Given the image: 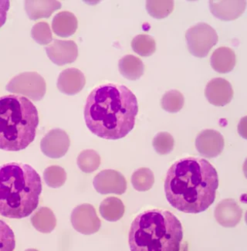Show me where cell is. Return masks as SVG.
I'll use <instances>...</instances> for the list:
<instances>
[{
	"label": "cell",
	"mask_w": 247,
	"mask_h": 251,
	"mask_svg": "<svg viewBox=\"0 0 247 251\" xmlns=\"http://www.w3.org/2000/svg\"><path fill=\"white\" fill-rule=\"evenodd\" d=\"M138 112L136 96L122 84L97 87L87 97L84 120L88 129L100 138L118 140L134 128Z\"/></svg>",
	"instance_id": "obj_1"
},
{
	"label": "cell",
	"mask_w": 247,
	"mask_h": 251,
	"mask_svg": "<svg viewBox=\"0 0 247 251\" xmlns=\"http://www.w3.org/2000/svg\"><path fill=\"white\" fill-rule=\"evenodd\" d=\"M218 173L202 158L186 157L173 163L165 181L168 202L185 213L205 211L214 202Z\"/></svg>",
	"instance_id": "obj_2"
},
{
	"label": "cell",
	"mask_w": 247,
	"mask_h": 251,
	"mask_svg": "<svg viewBox=\"0 0 247 251\" xmlns=\"http://www.w3.org/2000/svg\"><path fill=\"white\" fill-rule=\"evenodd\" d=\"M41 192V178L32 166L22 162L0 166V215L2 217H29L38 206Z\"/></svg>",
	"instance_id": "obj_3"
},
{
	"label": "cell",
	"mask_w": 247,
	"mask_h": 251,
	"mask_svg": "<svg viewBox=\"0 0 247 251\" xmlns=\"http://www.w3.org/2000/svg\"><path fill=\"white\" fill-rule=\"evenodd\" d=\"M183 229L173 213L150 209L133 220L128 243L131 251H179Z\"/></svg>",
	"instance_id": "obj_4"
},
{
	"label": "cell",
	"mask_w": 247,
	"mask_h": 251,
	"mask_svg": "<svg viewBox=\"0 0 247 251\" xmlns=\"http://www.w3.org/2000/svg\"><path fill=\"white\" fill-rule=\"evenodd\" d=\"M39 126L37 107L20 95L0 97V150H25L36 137Z\"/></svg>",
	"instance_id": "obj_5"
},
{
	"label": "cell",
	"mask_w": 247,
	"mask_h": 251,
	"mask_svg": "<svg viewBox=\"0 0 247 251\" xmlns=\"http://www.w3.org/2000/svg\"><path fill=\"white\" fill-rule=\"evenodd\" d=\"M189 52L195 57L203 58L218 43V34L209 24L198 23L185 33Z\"/></svg>",
	"instance_id": "obj_6"
},
{
	"label": "cell",
	"mask_w": 247,
	"mask_h": 251,
	"mask_svg": "<svg viewBox=\"0 0 247 251\" xmlns=\"http://www.w3.org/2000/svg\"><path fill=\"white\" fill-rule=\"evenodd\" d=\"M46 88L45 80L36 72L20 74L6 86L7 91L23 94L35 100L42 99L46 93Z\"/></svg>",
	"instance_id": "obj_7"
},
{
	"label": "cell",
	"mask_w": 247,
	"mask_h": 251,
	"mask_svg": "<svg viewBox=\"0 0 247 251\" xmlns=\"http://www.w3.org/2000/svg\"><path fill=\"white\" fill-rule=\"evenodd\" d=\"M71 223L76 231L85 235L97 233L101 225L95 207L87 203L82 204L74 209Z\"/></svg>",
	"instance_id": "obj_8"
},
{
	"label": "cell",
	"mask_w": 247,
	"mask_h": 251,
	"mask_svg": "<svg viewBox=\"0 0 247 251\" xmlns=\"http://www.w3.org/2000/svg\"><path fill=\"white\" fill-rule=\"evenodd\" d=\"M93 185L98 193L102 195L115 193L122 195L127 189L125 178L119 172L106 170L99 173L94 178Z\"/></svg>",
	"instance_id": "obj_9"
},
{
	"label": "cell",
	"mask_w": 247,
	"mask_h": 251,
	"mask_svg": "<svg viewBox=\"0 0 247 251\" xmlns=\"http://www.w3.org/2000/svg\"><path fill=\"white\" fill-rule=\"evenodd\" d=\"M71 141L69 136L63 130L56 128L51 130L44 137L40 149L44 155L52 158L64 156L69 150Z\"/></svg>",
	"instance_id": "obj_10"
},
{
	"label": "cell",
	"mask_w": 247,
	"mask_h": 251,
	"mask_svg": "<svg viewBox=\"0 0 247 251\" xmlns=\"http://www.w3.org/2000/svg\"><path fill=\"white\" fill-rule=\"evenodd\" d=\"M49 60L58 66L74 62L78 57V48L73 40H54L46 48Z\"/></svg>",
	"instance_id": "obj_11"
},
{
	"label": "cell",
	"mask_w": 247,
	"mask_h": 251,
	"mask_svg": "<svg viewBox=\"0 0 247 251\" xmlns=\"http://www.w3.org/2000/svg\"><path fill=\"white\" fill-rule=\"evenodd\" d=\"M225 140L221 133L213 129H205L198 134L196 147L200 155L206 158H216L222 152Z\"/></svg>",
	"instance_id": "obj_12"
},
{
	"label": "cell",
	"mask_w": 247,
	"mask_h": 251,
	"mask_svg": "<svg viewBox=\"0 0 247 251\" xmlns=\"http://www.w3.org/2000/svg\"><path fill=\"white\" fill-rule=\"evenodd\" d=\"M205 95L210 104L222 107L229 104L233 99V87L225 79L213 78L205 87Z\"/></svg>",
	"instance_id": "obj_13"
},
{
	"label": "cell",
	"mask_w": 247,
	"mask_h": 251,
	"mask_svg": "<svg viewBox=\"0 0 247 251\" xmlns=\"http://www.w3.org/2000/svg\"><path fill=\"white\" fill-rule=\"evenodd\" d=\"M215 218L224 227L233 228L237 226L243 217V209L233 199L220 201L215 209Z\"/></svg>",
	"instance_id": "obj_14"
},
{
	"label": "cell",
	"mask_w": 247,
	"mask_h": 251,
	"mask_svg": "<svg viewBox=\"0 0 247 251\" xmlns=\"http://www.w3.org/2000/svg\"><path fill=\"white\" fill-rule=\"evenodd\" d=\"M85 83V76L82 71L74 68H68L59 75L57 88L62 93L74 95L84 88Z\"/></svg>",
	"instance_id": "obj_15"
},
{
	"label": "cell",
	"mask_w": 247,
	"mask_h": 251,
	"mask_svg": "<svg viewBox=\"0 0 247 251\" xmlns=\"http://www.w3.org/2000/svg\"><path fill=\"white\" fill-rule=\"evenodd\" d=\"M211 13L216 18L223 21H232L239 18L245 11L247 2L238 1H209Z\"/></svg>",
	"instance_id": "obj_16"
},
{
	"label": "cell",
	"mask_w": 247,
	"mask_h": 251,
	"mask_svg": "<svg viewBox=\"0 0 247 251\" xmlns=\"http://www.w3.org/2000/svg\"><path fill=\"white\" fill-rule=\"evenodd\" d=\"M78 21L76 16L69 11H62L55 15L52 21L53 33L60 37H69L76 33Z\"/></svg>",
	"instance_id": "obj_17"
},
{
	"label": "cell",
	"mask_w": 247,
	"mask_h": 251,
	"mask_svg": "<svg viewBox=\"0 0 247 251\" xmlns=\"http://www.w3.org/2000/svg\"><path fill=\"white\" fill-rule=\"evenodd\" d=\"M211 66L214 71L220 74L231 72L235 68L236 57L234 51L226 47L216 49L210 59Z\"/></svg>",
	"instance_id": "obj_18"
},
{
	"label": "cell",
	"mask_w": 247,
	"mask_h": 251,
	"mask_svg": "<svg viewBox=\"0 0 247 251\" xmlns=\"http://www.w3.org/2000/svg\"><path fill=\"white\" fill-rule=\"evenodd\" d=\"M61 8L59 1H25V9L29 19L37 20L49 18L51 14Z\"/></svg>",
	"instance_id": "obj_19"
},
{
	"label": "cell",
	"mask_w": 247,
	"mask_h": 251,
	"mask_svg": "<svg viewBox=\"0 0 247 251\" xmlns=\"http://www.w3.org/2000/svg\"><path fill=\"white\" fill-rule=\"evenodd\" d=\"M119 71L122 76L131 80L140 78L145 72V65L141 59L134 55H126L118 63Z\"/></svg>",
	"instance_id": "obj_20"
},
{
	"label": "cell",
	"mask_w": 247,
	"mask_h": 251,
	"mask_svg": "<svg viewBox=\"0 0 247 251\" xmlns=\"http://www.w3.org/2000/svg\"><path fill=\"white\" fill-rule=\"evenodd\" d=\"M100 213L104 220L115 222L123 217L124 206L120 199L108 197L100 203Z\"/></svg>",
	"instance_id": "obj_21"
},
{
	"label": "cell",
	"mask_w": 247,
	"mask_h": 251,
	"mask_svg": "<svg viewBox=\"0 0 247 251\" xmlns=\"http://www.w3.org/2000/svg\"><path fill=\"white\" fill-rule=\"evenodd\" d=\"M131 183L137 191H148L154 185V173L148 168H140L133 173Z\"/></svg>",
	"instance_id": "obj_22"
},
{
	"label": "cell",
	"mask_w": 247,
	"mask_h": 251,
	"mask_svg": "<svg viewBox=\"0 0 247 251\" xmlns=\"http://www.w3.org/2000/svg\"><path fill=\"white\" fill-rule=\"evenodd\" d=\"M131 48L135 53L142 57H149L156 50V43L151 36L140 34L133 39Z\"/></svg>",
	"instance_id": "obj_23"
},
{
	"label": "cell",
	"mask_w": 247,
	"mask_h": 251,
	"mask_svg": "<svg viewBox=\"0 0 247 251\" xmlns=\"http://www.w3.org/2000/svg\"><path fill=\"white\" fill-rule=\"evenodd\" d=\"M76 162L81 171L91 173L99 169L100 165V157L95 150H84L79 154Z\"/></svg>",
	"instance_id": "obj_24"
},
{
	"label": "cell",
	"mask_w": 247,
	"mask_h": 251,
	"mask_svg": "<svg viewBox=\"0 0 247 251\" xmlns=\"http://www.w3.org/2000/svg\"><path fill=\"white\" fill-rule=\"evenodd\" d=\"M146 9L149 15L154 18H166L174 10V1L150 0L146 2Z\"/></svg>",
	"instance_id": "obj_25"
},
{
	"label": "cell",
	"mask_w": 247,
	"mask_h": 251,
	"mask_svg": "<svg viewBox=\"0 0 247 251\" xmlns=\"http://www.w3.org/2000/svg\"><path fill=\"white\" fill-rule=\"evenodd\" d=\"M185 103L182 94L177 90L167 91L162 97L161 104L162 108L169 113H177L182 110Z\"/></svg>",
	"instance_id": "obj_26"
},
{
	"label": "cell",
	"mask_w": 247,
	"mask_h": 251,
	"mask_svg": "<svg viewBox=\"0 0 247 251\" xmlns=\"http://www.w3.org/2000/svg\"><path fill=\"white\" fill-rule=\"evenodd\" d=\"M152 146L159 155H167L174 149V138L166 131L158 133L153 139Z\"/></svg>",
	"instance_id": "obj_27"
},
{
	"label": "cell",
	"mask_w": 247,
	"mask_h": 251,
	"mask_svg": "<svg viewBox=\"0 0 247 251\" xmlns=\"http://www.w3.org/2000/svg\"><path fill=\"white\" fill-rule=\"evenodd\" d=\"M16 248L14 233L10 226L0 220V251H13Z\"/></svg>",
	"instance_id": "obj_28"
},
{
	"label": "cell",
	"mask_w": 247,
	"mask_h": 251,
	"mask_svg": "<svg viewBox=\"0 0 247 251\" xmlns=\"http://www.w3.org/2000/svg\"><path fill=\"white\" fill-rule=\"evenodd\" d=\"M44 178L48 186L60 187L65 182L67 174L64 169L60 166H50L44 171Z\"/></svg>",
	"instance_id": "obj_29"
},
{
	"label": "cell",
	"mask_w": 247,
	"mask_h": 251,
	"mask_svg": "<svg viewBox=\"0 0 247 251\" xmlns=\"http://www.w3.org/2000/svg\"><path fill=\"white\" fill-rule=\"evenodd\" d=\"M33 40L40 45H47L53 40L49 24L46 22L37 23L31 30Z\"/></svg>",
	"instance_id": "obj_30"
},
{
	"label": "cell",
	"mask_w": 247,
	"mask_h": 251,
	"mask_svg": "<svg viewBox=\"0 0 247 251\" xmlns=\"http://www.w3.org/2000/svg\"><path fill=\"white\" fill-rule=\"evenodd\" d=\"M9 6L10 2L9 0H0V28L6 23Z\"/></svg>",
	"instance_id": "obj_31"
}]
</instances>
